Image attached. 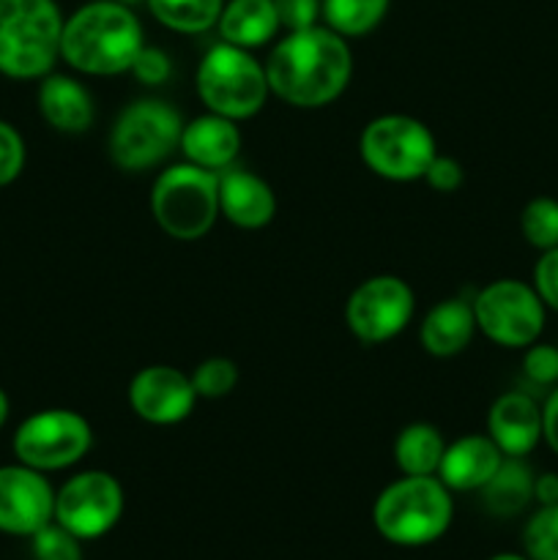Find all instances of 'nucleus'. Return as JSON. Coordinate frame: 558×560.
<instances>
[{
  "instance_id": "nucleus-16",
  "label": "nucleus",
  "mask_w": 558,
  "mask_h": 560,
  "mask_svg": "<svg viewBox=\"0 0 558 560\" xmlns=\"http://www.w3.org/2000/svg\"><path fill=\"white\" fill-rule=\"evenodd\" d=\"M219 213L241 230H263L277 217V195L260 175L228 167L219 173Z\"/></svg>"
},
{
  "instance_id": "nucleus-34",
  "label": "nucleus",
  "mask_w": 558,
  "mask_h": 560,
  "mask_svg": "<svg viewBox=\"0 0 558 560\" xmlns=\"http://www.w3.org/2000/svg\"><path fill=\"white\" fill-rule=\"evenodd\" d=\"M534 290L539 293L542 304L547 310L558 312V246L556 249L542 252V257L534 266Z\"/></svg>"
},
{
  "instance_id": "nucleus-22",
  "label": "nucleus",
  "mask_w": 558,
  "mask_h": 560,
  "mask_svg": "<svg viewBox=\"0 0 558 560\" xmlns=\"http://www.w3.org/2000/svg\"><path fill=\"white\" fill-rule=\"evenodd\" d=\"M481 501L496 517H514L534 501V474L523 457H503L501 468L481 487Z\"/></svg>"
},
{
  "instance_id": "nucleus-35",
  "label": "nucleus",
  "mask_w": 558,
  "mask_h": 560,
  "mask_svg": "<svg viewBox=\"0 0 558 560\" xmlns=\"http://www.w3.org/2000/svg\"><path fill=\"white\" fill-rule=\"evenodd\" d=\"M421 180H427V186H430L432 191H438V195H452V191H457L465 180L463 164H460L457 159L441 156V153H438Z\"/></svg>"
},
{
  "instance_id": "nucleus-29",
  "label": "nucleus",
  "mask_w": 558,
  "mask_h": 560,
  "mask_svg": "<svg viewBox=\"0 0 558 560\" xmlns=\"http://www.w3.org/2000/svg\"><path fill=\"white\" fill-rule=\"evenodd\" d=\"M36 560H82L80 539L53 520L31 536Z\"/></svg>"
},
{
  "instance_id": "nucleus-2",
  "label": "nucleus",
  "mask_w": 558,
  "mask_h": 560,
  "mask_svg": "<svg viewBox=\"0 0 558 560\" xmlns=\"http://www.w3.org/2000/svg\"><path fill=\"white\" fill-rule=\"evenodd\" d=\"M142 25L135 9L115 0H91L63 22L60 60L88 77H115L131 69L142 49Z\"/></svg>"
},
{
  "instance_id": "nucleus-32",
  "label": "nucleus",
  "mask_w": 558,
  "mask_h": 560,
  "mask_svg": "<svg viewBox=\"0 0 558 560\" xmlns=\"http://www.w3.org/2000/svg\"><path fill=\"white\" fill-rule=\"evenodd\" d=\"M523 372L536 386H553L558 383V348L553 345H528L523 355Z\"/></svg>"
},
{
  "instance_id": "nucleus-1",
  "label": "nucleus",
  "mask_w": 558,
  "mask_h": 560,
  "mask_svg": "<svg viewBox=\"0 0 558 560\" xmlns=\"http://www.w3.org/2000/svg\"><path fill=\"white\" fill-rule=\"evenodd\" d=\"M266 77L279 102L299 109L326 107L350 85L353 52L348 38L326 25L290 31L266 58Z\"/></svg>"
},
{
  "instance_id": "nucleus-9",
  "label": "nucleus",
  "mask_w": 558,
  "mask_h": 560,
  "mask_svg": "<svg viewBox=\"0 0 558 560\" xmlns=\"http://www.w3.org/2000/svg\"><path fill=\"white\" fill-rule=\"evenodd\" d=\"M476 331L492 345L509 350H525L539 342L545 331L547 306L542 304L534 284L520 279H496L485 284L474 299Z\"/></svg>"
},
{
  "instance_id": "nucleus-3",
  "label": "nucleus",
  "mask_w": 558,
  "mask_h": 560,
  "mask_svg": "<svg viewBox=\"0 0 558 560\" xmlns=\"http://www.w3.org/2000/svg\"><path fill=\"white\" fill-rule=\"evenodd\" d=\"M63 22L55 0H0V74L47 77L60 60Z\"/></svg>"
},
{
  "instance_id": "nucleus-14",
  "label": "nucleus",
  "mask_w": 558,
  "mask_h": 560,
  "mask_svg": "<svg viewBox=\"0 0 558 560\" xmlns=\"http://www.w3.org/2000/svg\"><path fill=\"white\" fill-rule=\"evenodd\" d=\"M197 402V392L191 386V375L178 366L153 364L142 366L129 383V405L142 421L156 427L181 424L191 416Z\"/></svg>"
},
{
  "instance_id": "nucleus-8",
  "label": "nucleus",
  "mask_w": 558,
  "mask_h": 560,
  "mask_svg": "<svg viewBox=\"0 0 558 560\" xmlns=\"http://www.w3.org/2000/svg\"><path fill=\"white\" fill-rule=\"evenodd\" d=\"M359 153L367 170L377 178L408 184L425 178L427 167L438 156L435 135L410 115H377L359 137Z\"/></svg>"
},
{
  "instance_id": "nucleus-15",
  "label": "nucleus",
  "mask_w": 558,
  "mask_h": 560,
  "mask_svg": "<svg viewBox=\"0 0 558 560\" xmlns=\"http://www.w3.org/2000/svg\"><path fill=\"white\" fill-rule=\"evenodd\" d=\"M487 435L503 457H525L542 441V408L523 392H507L490 405Z\"/></svg>"
},
{
  "instance_id": "nucleus-27",
  "label": "nucleus",
  "mask_w": 558,
  "mask_h": 560,
  "mask_svg": "<svg viewBox=\"0 0 558 560\" xmlns=\"http://www.w3.org/2000/svg\"><path fill=\"white\" fill-rule=\"evenodd\" d=\"M191 386H195L197 397L202 399L228 397L239 386V366H235V361L224 359V355H211V359L200 361L195 366Z\"/></svg>"
},
{
  "instance_id": "nucleus-20",
  "label": "nucleus",
  "mask_w": 558,
  "mask_h": 560,
  "mask_svg": "<svg viewBox=\"0 0 558 560\" xmlns=\"http://www.w3.org/2000/svg\"><path fill=\"white\" fill-rule=\"evenodd\" d=\"M476 334L474 304L463 299H443L425 315L419 342L435 359H452L463 353Z\"/></svg>"
},
{
  "instance_id": "nucleus-19",
  "label": "nucleus",
  "mask_w": 558,
  "mask_h": 560,
  "mask_svg": "<svg viewBox=\"0 0 558 560\" xmlns=\"http://www.w3.org/2000/svg\"><path fill=\"white\" fill-rule=\"evenodd\" d=\"M503 463L501 448L490 435H463L443 448L438 479L454 492L481 490Z\"/></svg>"
},
{
  "instance_id": "nucleus-12",
  "label": "nucleus",
  "mask_w": 558,
  "mask_h": 560,
  "mask_svg": "<svg viewBox=\"0 0 558 560\" xmlns=\"http://www.w3.org/2000/svg\"><path fill=\"white\" fill-rule=\"evenodd\" d=\"M124 514V490L107 470H82L55 492V523L77 539H98Z\"/></svg>"
},
{
  "instance_id": "nucleus-33",
  "label": "nucleus",
  "mask_w": 558,
  "mask_h": 560,
  "mask_svg": "<svg viewBox=\"0 0 558 560\" xmlns=\"http://www.w3.org/2000/svg\"><path fill=\"white\" fill-rule=\"evenodd\" d=\"M279 27L284 31H306L321 20V0H274Z\"/></svg>"
},
{
  "instance_id": "nucleus-40",
  "label": "nucleus",
  "mask_w": 558,
  "mask_h": 560,
  "mask_svg": "<svg viewBox=\"0 0 558 560\" xmlns=\"http://www.w3.org/2000/svg\"><path fill=\"white\" fill-rule=\"evenodd\" d=\"M115 3H120V5H129V9H135V5L146 3V0H115Z\"/></svg>"
},
{
  "instance_id": "nucleus-37",
  "label": "nucleus",
  "mask_w": 558,
  "mask_h": 560,
  "mask_svg": "<svg viewBox=\"0 0 558 560\" xmlns=\"http://www.w3.org/2000/svg\"><path fill=\"white\" fill-rule=\"evenodd\" d=\"M534 501L539 506H553L558 503V474L534 476Z\"/></svg>"
},
{
  "instance_id": "nucleus-28",
  "label": "nucleus",
  "mask_w": 558,
  "mask_h": 560,
  "mask_svg": "<svg viewBox=\"0 0 558 560\" xmlns=\"http://www.w3.org/2000/svg\"><path fill=\"white\" fill-rule=\"evenodd\" d=\"M523 547L531 560H558V503L542 506L525 523Z\"/></svg>"
},
{
  "instance_id": "nucleus-23",
  "label": "nucleus",
  "mask_w": 558,
  "mask_h": 560,
  "mask_svg": "<svg viewBox=\"0 0 558 560\" xmlns=\"http://www.w3.org/2000/svg\"><path fill=\"white\" fill-rule=\"evenodd\" d=\"M443 443L438 427L416 421L399 430L394 441V463L403 470V476H435L443 457Z\"/></svg>"
},
{
  "instance_id": "nucleus-11",
  "label": "nucleus",
  "mask_w": 558,
  "mask_h": 560,
  "mask_svg": "<svg viewBox=\"0 0 558 560\" xmlns=\"http://www.w3.org/2000/svg\"><path fill=\"white\" fill-rule=\"evenodd\" d=\"M416 295L405 279L377 273L364 279L345 301V323L361 345H383L408 328Z\"/></svg>"
},
{
  "instance_id": "nucleus-7",
  "label": "nucleus",
  "mask_w": 558,
  "mask_h": 560,
  "mask_svg": "<svg viewBox=\"0 0 558 560\" xmlns=\"http://www.w3.org/2000/svg\"><path fill=\"white\" fill-rule=\"evenodd\" d=\"M184 120L162 98H137L120 109L109 129V159L124 173H146L178 151Z\"/></svg>"
},
{
  "instance_id": "nucleus-24",
  "label": "nucleus",
  "mask_w": 558,
  "mask_h": 560,
  "mask_svg": "<svg viewBox=\"0 0 558 560\" xmlns=\"http://www.w3.org/2000/svg\"><path fill=\"white\" fill-rule=\"evenodd\" d=\"M388 5L392 0H321V16L342 38H359L381 25Z\"/></svg>"
},
{
  "instance_id": "nucleus-30",
  "label": "nucleus",
  "mask_w": 558,
  "mask_h": 560,
  "mask_svg": "<svg viewBox=\"0 0 558 560\" xmlns=\"http://www.w3.org/2000/svg\"><path fill=\"white\" fill-rule=\"evenodd\" d=\"M25 140L20 131L9 124L0 120V186L14 184L25 170Z\"/></svg>"
},
{
  "instance_id": "nucleus-5",
  "label": "nucleus",
  "mask_w": 558,
  "mask_h": 560,
  "mask_svg": "<svg viewBox=\"0 0 558 560\" xmlns=\"http://www.w3.org/2000/svg\"><path fill=\"white\" fill-rule=\"evenodd\" d=\"M195 88L208 113L230 120L255 118L266 98L271 96L266 63L252 55V49L219 42L202 55L195 74Z\"/></svg>"
},
{
  "instance_id": "nucleus-17",
  "label": "nucleus",
  "mask_w": 558,
  "mask_h": 560,
  "mask_svg": "<svg viewBox=\"0 0 558 560\" xmlns=\"http://www.w3.org/2000/svg\"><path fill=\"white\" fill-rule=\"evenodd\" d=\"M36 107L44 124L60 135H82L91 129L96 118L91 91L74 77L53 74V71L38 80Z\"/></svg>"
},
{
  "instance_id": "nucleus-21",
  "label": "nucleus",
  "mask_w": 558,
  "mask_h": 560,
  "mask_svg": "<svg viewBox=\"0 0 558 560\" xmlns=\"http://www.w3.org/2000/svg\"><path fill=\"white\" fill-rule=\"evenodd\" d=\"M222 42L244 49L266 47L279 33V16L274 0H230L219 14Z\"/></svg>"
},
{
  "instance_id": "nucleus-6",
  "label": "nucleus",
  "mask_w": 558,
  "mask_h": 560,
  "mask_svg": "<svg viewBox=\"0 0 558 560\" xmlns=\"http://www.w3.org/2000/svg\"><path fill=\"white\" fill-rule=\"evenodd\" d=\"M151 213L162 233L175 241H200L219 213V173L191 162L170 164L151 189Z\"/></svg>"
},
{
  "instance_id": "nucleus-39",
  "label": "nucleus",
  "mask_w": 558,
  "mask_h": 560,
  "mask_svg": "<svg viewBox=\"0 0 558 560\" xmlns=\"http://www.w3.org/2000/svg\"><path fill=\"white\" fill-rule=\"evenodd\" d=\"M490 560H531V558H523V556H512V552H501V556H492Z\"/></svg>"
},
{
  "instance_id": "nucleus-4",
  "label": "nucleus",
  "mask_w": 558,
  "mask_h": 560,
  "mask_svg": "<svg viewBox=\"0 0 558 560\" xmlns=\"http://www.w3.org/2000/svg\"><path fill=\"white\" fill-rule=\"evenodd\" d=\"M438 476H403L377 495L372 520L377 534L399 547L441 539L452 525V495Z\"/></svg>"
},
{
  "instance_id": "nucleus-36",
  "label": "nucleus",
  "mask_w": 558,
  "mask_h": 560,
  "mask_svg": "<svg viewBox=\"0 0 558 560\" xmlns=\"http://www.w3.org/2000/svg\"><path fill=\"white\" fill-rule=\"evenodd\" d=\"M542 441L558 454V388L542 405Z\"/></svg>"
},
{
  "instance_id": "nucleus-10",
  "label": "nucleus",
  "mask_w": 558,
  "mask_h": 560,
  "mask_svg": "<svg viewBox=\"0 0 558 560\" xmlns=\"http://www.w3.org/2000/svg\"><path fill=\"white\" fill-rule=\"evenodd\" d=\"M16 463L33 470H63L85 459L93 446V430L88 419L69 408H47L27 416L14 432Z\"/></svg>"
},
{
  "instance_id": "nucleus-18",
  "label": "nucleus",
  "mask_w": 558,
  "mask_h": 560,
  "mask_svg": "<svg viewBox=\"0 0 558 560\" xmlns=\"http://www.w3.org/2000/svg\"><path fill=\"white\" fill-rule=\"evenodd\" d=\"M178 151L184 153L186 162L211 170V173H222V170L233 167L241 151L239 124L217 113L197 115L195 120L184 124Z\"/></svg>"
},
{
  "instance_id": "nucleus-38",
  "label": "nucleus",
  "mask_w": 558,
  "mask_h": 560,
  "mask_svg": "<svg viewBox=\"0 0 558 560\" xmlns=\"http://www.w3.org/2000/svg\"><path fill=\"white\" fill-rule=\"evenodd\" d=\"M9 410H11L9 397H5V392H3V388H0V430H3L5 421H9Z\"/></svg>"
},
{
  "instance_id": "nucleus-13",
  "label": "nucleus",
  "mask_w": 558,
  "mask_h": 560,
  "mask_svg": "<svg viewBox=\"0 0 558 560\" xmlns=\"http://www.w3.org/2000/svg\"><path fill=\"white\" fill-rule=\"evenodd\" d=\"M55 520V490L42 470L27 465L0 468V530L33 536Z\"/></svg>"
},
{
  "instance_id": "nucleus-26",
  "label": "nucleus",
  "mask_w": 558,
  "mask_h": 560,
  "mask_svg": "<svg viewBox=\"0 0 558 560\" xmlns=\"http://www.w3.org/2000/svg\"><path fill=\"white\" fill-rule=\"evenodd\" d=\"M520 233L534 249L547 252L558 246V200L534 197L520 213Z\"/></svg>"
},
{
  "instance_id": "nucleus-31",
  "label": "nucleus",
  "mask_w": 558,
  "mask_h": 560,
  "mask_svg": "<svg viewBox=\"0 0 558 560\" xmlns=\"http://www.w3.org/2000/svg\"><path fill=\"white\" fill-rule=\"evenodd\" d=\"M129 74L135 77L142 85H162L173 74V60L164 52L162 47H153V44H142V49L137 52L135 63H131Z\"/></svg>"
},
{
  "instance_id": "nucleus-25",
  "label": "nucleus",
  "mask_w": 558,
  "mask_h": 560,
  "mask_svg": "<svg viewBox=\"0 0 558 560\" xmlns=\"http://www.w3.org/2000/svg\"><path fill=\"white\" fill-rule=\"evenodd\" d=\"M153 20L175 33H206L217 27L224 0H146Z\"/></svg>"
}]
</instances>
